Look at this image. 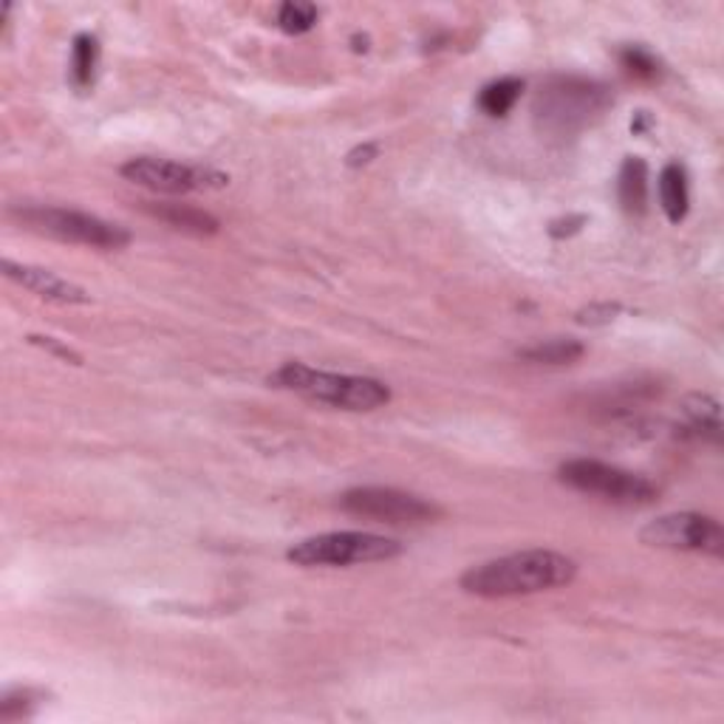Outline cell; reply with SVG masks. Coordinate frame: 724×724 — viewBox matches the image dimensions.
<instances>
[{"label": "cell", "instance_id": "obj_1", "mask_svg": "<svg viewBox=\"0 0 724 724\" xmlns=\"http://www.w3.org/2000/svg\"><path fill=\"white\" fill-rule=\"evenodd\" d=\"M575 575L577 564L560 552L526 549L473 566L462 575V589L468 595L499 600V597H524L560 589V586H569Z\"/></svg>", "mask_w": 724, "mask_h": 724}, {"label": "cell", "instance_id": "obj_2", "mask_svg": "<svg viewBox=\"0 0 724 724\" xmlns=\"http://www.w3.org/2000/svg\"><path fill=\"white\" fill-rule=\"evenodd\" d=\"M615 105L609 85L586 77H549L535 96L538 128L552 136H575Z\"/></svg>", "mask_w": 724, "mask_h": 724}, {"label": "cell", "instance_id": "obj_3", "mask_svg": "<svg viewBox=\"0 0 724 724\" xmlns=\"http://www.w3.org/2000/svg\"><path fill=\"white\" fill-rule=\"evenodd\" d=\"M270 382L283 391H295L343 410H374L391 402V388L379 379L315 371L303 363H286L281 371L272 374Z\"/></svg>", "mask_w": 724, "mask_h": 724}, {"label": "cell", "instance_id": "obj_4", "mask_svg": "<svg viewBox=\"0 0 724 724\" xmlns=\"http://www.w3.org/2000/svg\"><path fill=\"white\" fill-rule=\"evenodd\" d=\"M14 219L40 235H52L69 244L94 246V250H123L130 244V232L119 224L96 219L91 212L65 210V207H14Z\"/></svg>", "mask_w": 724, "mask_h": 724}, {"label": "cell", "instance_id": "obj_5", "mask_svg": "<svg viewBox=\"0 0 724 724\" xmlns=\"http://www.w3.org/2000/svg\"><path fill=\"white\" fill-rule=\"evenodd\" d=\"M402 555V544L374 533H326L306 538L286 552V558L303 569L315 566H357L379 564Z\"/></svg>", "mask_w": 724, "mask_h": 724}, {"label": "cell", "instance_id": "obj_6", "mask_svg": "<svg viewBox=\"0 0 724 724\" xmlns=\"http://www.w3.org/2000/svg\"><path fill=\"white\" fill-rule=\"evenodd\" d=\"M558 475L566 487L597 495L602 501H615V504L622 506H642L657 499V487L646 475L611 468V464L595 462V459H575V462L560 464Z\"/></svg>", "mask_w": 724, "mask_h": 724}, {"label": "cell", "instance_id": "obj_7", "mask_svg": "<svg viewBox=\"0 0 724 724\" xmlns=\"http://www.w3.org/2000/svg\"><path fill=\"white\" fill-rule=\"evenodd\" d=\"M340 506L346 513L357 518L377 521V524L391 526H417L437 521L442 515L433 501H424L413 493H402L394 487H357L348 490L340 499Z\"/></svg>", "mask_w": 724, "mask_h": 724}, {"label": "cell", "instance_id": "obj_8", "mask_svg": "<svg viewBox=\"0 0 724 724\" xmlns=\"http://www.w3.org/2000/svg\"><path fill=\"white\" fill-rule=\"evenodd\" d=\"M119 174L134 185L145 187L161 196H185V192L210 190V187L230 185V176L201 165H181L170 159H154V156H139V159L125 161Z\"/></svg>", "mask_w": 724, "mask_h": 724}, {"label": "cell", "instance_id": "obj_9", "mask_svg": "<svg viewBox=\"0 0 724 724\" xmlns=\"http://www.w3.org/2000/svg\"><path fill=\"white\" fill-rule=\"evenodd\" d=\"M640 541L654 549L671 552H705L713 558L724 555L722 524L711 515L673 513L651 521L640 533Z\"/></svg>", "mask_w": 724, "mask_h": 724}, {"label": "cell", "instance_id": "obj_10", "mask_svg": "<svg viewBox=\"0 0 724 724\" xmlns=\"http://www.w3.org/2000/svg\"><path fill=\"white\" fill-rule=\"evenodd\" d=\"M3 275L49 303H60V306H83V303H91V295L83 286L65 281V277H60L57 272L43 270V266L14 263L7 258V261H3Z\"/></svg>", "mask_w": 724, "mask_h": 724}, {"label": "cell", "instance_id": "obj_11", "mask_svg": "<svg viewBox=\"0 0 724 724\" xmlns=\"http://www.w3.org/2000/svg\"><path fill=\"white\" fill-rule=\"evenodd\" d=\"M141 210L154 216V219L165 221V224L174 227V230L187 232V235H216L221 227L216 216H210V212L199 210V207L192 204H179V201H145Z\"/></svg>", "mask_w": 724, "mask_h": 724}, {"label": "cell", "instance_id": "obj_12", "mask_svg": "<svg viewBox=\"0 0 724 724\" xmlns=\"http://www.w3.org/2000/svg\"><path fill=\"white\" fill-rule=\"evenodd\" d=\"M617 196L629 216H642L648 210V165L640 156H629L622 161L620 176H617Z\"/></svg>", "mask_w": 724, "mask_h": 724}, {"label": "cell", "instance_id": "obj_13", "mask_svg": "<svg viewBox=\"0 0 724 724\" xmlns=\"http://www.w3.org/2000/svg\"><path fill=\"white\" fill-rule=\"evenodd\" d=\"M660 204L665 210L668 221L671 224H680L685 221L688 210H691V190H688V174L685 167L671 161V165L662 167L660 174Z\"/></svg>", "mask_w": 724, "mask_h": 724}, {"label": "cell", "instance_id": "obj_14", "mask_svg": "<svg viewBox=\"0 0 724 724\" xmlns=\"http://www.w3.org/2000/svg\"><path fill=\"white\" fill-rule=\"evenodd\" d=\"M586 348L577 340H546L538 346L521 348L518 357L535 366H571L577 359L584 357Z\"/></svg>", "mask_w": 724, "mask_h": 724}, {"label": "cell", "instance_id": "obj_15", "mask_svg": "<svg viewBox=\"0 0 724 724\" xmlns=\"http://www.w3.org/2000/svg\"><path fill=\"white\" fill-rule=\"evenodd\" d=\"M521 91H524V80L518 77H504L495 80V83L484 85L479 94V108L487 116H506L515 108V103L521 99Z\"/></svg>", "mask_w": 724, "mask_h": 724}, {"label": "cell", "instance_id": "obj_16", "mask_svg": "<svg viewBox=\"0 0 724 724\" xmlns=\"http://www.w3.org/2000/svg\"><path fill=\"white\" fill-rule=\"evenodd\" d=\"M682 410H685V417L693 430H699V433L711 437L713 442H718V437H722V410H718L716 399L705 397V394H691V397L682 402Z\"/></svg>", "mask_w": 724, "mask_h": 724}, {"label": "cell", "instance_id": "obj_17", "mask_svg": "<svg viewBox=\"0 0 724 724\" xmlns=\"http://www.w3.org/2000/svg\"><path fill=\"white\" fill-rule=\"evenodd\" d=\"M96 60H99V43L91 34H77L74 45H71V80L77 88H88L94 85Z\"/></svg>", "mask_w": 724, "mask_h": 724}, {"label": "cell", "instance_id": "obj_18", "mask_svg": "<svg viewBox=\"0 0 724 724\" xmlns=\"http://www.w3.org/2000/svg\"><path fill=\"white\" fill-rule=\"evenodd\" d=\"M317 12L315 3H297V0H288L277 9V27L286 34H306L317 27Z\"/></svg>", "mask_w": 724, "mask_h": 724}, {"label": "cell", "instance_id": "obj_19", "mask_svg": "<svg viewBox=\"0 0 724 724\" xmlns=\"http://www.w3.org/2000/svg\"><path fill=\"white\" fill-rule=\"evenodd\" d=\"M620 65L637 80H657L660 77V60L642 49V45H629L620 52Z\"/></svg>", "mask_w": 724, "mask_h": 724}, {"label": "cell", "instance_id": "obj_20", "mask_svg": "<svg viewBox=\"0 0 724 724\" xmlns=\"http://www.w3.org/2000/svg\"><path fill=\"white\" fill-rule=\"evenodd\" d=\"M34 693L32 691H9L0 702V722H18L23 716H32Z\"/></svg>", "mask_w": 724, "mask_h": 724}, {"label": "cell", "instance_id": "obj_21", "mask_svg": "<svg viewBox=\"0 0 724 724\" xmlns=\"http://www.w3.org/2000/svg\"><path fill=\"white\" fill-rule=\"evenodd\" d=\"M617 315H620V306H617V303H591V306L577 312V323H580V326H606V323L615 321Z\"/></svg>", "mask_w": 724, "mask_h": 724}, {"label": "cell", "instance_id": "obj_22", "mask_svg": "<svg viewBox=\"0 0 724 724\" xmlns=\"http://www.w3.org/2000/svg\"><path fill=\"white\" fill-rule=\"evenodd\" d=\"M29 340H32L34 346L45 348V351H52L54 357H60V359H65V363H71V366H83V357H80L77 351H71V348L63 346V343H60V340H54V337H38V334H32Z\"/></svg>", "mask_w": 724, "mask_h": 724}, {"label": "cell", "instance_id": "obj_23", "mask_svg": "<svg viewBox=\"0 0 724 724\" xmlns=\"http://www.w3.org/2000/svg\"><path fill=\"white\" fill-rule=\"evenodd\" d=\"M377 154H379L377 145H359V148H354L351 154L346 156V165L348 167H363V165H368V161L377 159Z\"/></svg>", "mask_w": 724, "mask_h": 724}, {"label": "cell", "instance_id": "obj_24", "mask_svg": "<svg viewBox=\"0 0 724 724\" xmlns=\"http://www.w3.org/2000/svg\"><path fill=\"white\" fill-rule=\"evenodd\" d=\"M584 224H586L584 216H575V219L555 221V224L549 227V232H552V238H566V235H575V232L580 230Z\"/></svg>", "mask_w": 724, "mask_h": 724}]
</instances>
